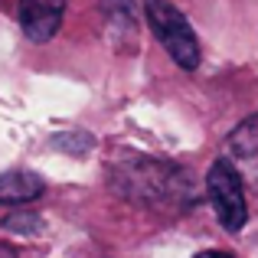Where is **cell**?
I'll list each match as a JSON object with an SVG mask.
<instances>
[{"label":"cell","mask_w":258,"mask_h":258,"mask_svg":"<svg viewBox=\"0 0 258 258\" xmlns=\"http://www.w3.org/2000/svg\"><path fill=\"white\" fill-rule=\"evenodd\" d=\"M111 186L118 189L124 200L144 203L154 209H189V203L196 200L189 173L176 164L167 160H151V157H134L124 160L111 170Z\"/></svg>","instance_id":"cell-1"},{"label":"cell","mask_w":258,"mask_h":258,"mask_svg":"<svg viewBox=\"0 0 258 258\" xmlns=\"http://www.w3.org/2000/svg\"><path fill=\"white\" fill-rule=\"evenodd\" d=\"M147 23H151L154 36L160 39V46L167 49V56L173 59L180 69L193 72L200 66V39H196L189 20L170 4V0H147L144 4Z\"/></svg>","instance_id":"cell-2"},{"label":"cell","mask_w":258,"mask_h":258,"mask_svg":"<svg viewBox=\"0 0 258 258\" xmlns=\"http://www.w3.org/2000/svg\"><path fill=\"white\" fill-rule=\"evenodd\" d=\"M206 189L216 206L222 229L239 235L248 222V206H245V189H242V170L229 157H219L206 173Z\"/></svg>","instance_id":"cell-3"},{"label":"cell","mask_w":258,"mask_h":258,"mask_svg":"<svg viewBox=\"0 0 258 258\" xmlns=\"http://www.w3.org/2000/svg\"><path fill=\"white\" fill-rule=\"evenodd\" d=\"M20 30L33 43H46L59 33L66 17V0H20L17 7Z\"/></svg>","instance_id":"cell-4"},{"label":"cell","mask_w":258,"mask_h":258,"mask_svg":"<svg viewBox=\"0 0 258 258\" xmlns=\"http://www.w3.org/2000/svg\"><path fill=\"white\" fill-rule=\"evenodd\" d=\"M226 154L235 167L242 170V176L258 180V114L245 118L226 141Z\"/></svg>","instance_id":"cell-5"},{"label":"cell","mask_w":258,"mask_h":258,"mask_svg":"<svg viewBox=\"0 0 258 258\" xmlns=\"http://www.w3.org/2000/svg\"><path fill=\"white\" fill-rule=\"evenodd\" d=\"M101 13L108 20V36L121 52L138 43V7L134 0H101Z\"/></svg>","instance_id":"cell-6"},{"label":"cell","mask_w":258,"mask_h":258,"mask_svg":"<svg viewBox=\"0 0 258 258\" xmlns=\"http://www.w3.org/2000/svg\"><path fill=\"white\" fill-rule=\"evenodd\" d=\"M43 193V180L30 170H10L0 176V200L4 203H30Z\"/></svg>","instance_id":"cell-7"},{"label":"cell","mask_w":258,"mask_h":258,"mask_svg":"<svg viewBox=\"0 0 258 258\" xmlns=\"http://www.w3.org/2000/svg\"><path fill=\"white\" fill-rule=\"evenodd\" d=\"M56 147H66L72 157H79L82 151L92 147V138H88V134H66V138H56Z\"/></svg>","instance_id":"cell-8"},{"label":"cell","mask_w":258,"mask_h":258,"mask_svg":"<svg viewBox=\"0 0 258 258\" xmlns=\"http://www.w3.org/2000/svg\"><path fill=\"white\" fill-rule=\"evenodd\" d=\"M7 229H39V219L30 213H20V216H10L7 219Z\"/></svg>","instance_id":"cell-9"},{"label":"cell","mask_w":258,"mask_h":258,"mask_svg":"<svg viewBox=\"0 0 258 258\" xmlns=\"http://www.w3.org/2000/svg\"><path fill=\"white\" fill-rule=\"evenodd\" d=\"M196 258H232L229 252H200Z\"/></svg>","instance_id":"cell-10"}]
</instances>
